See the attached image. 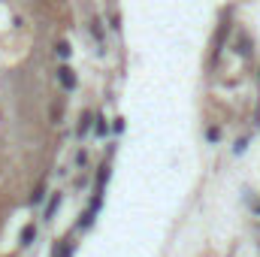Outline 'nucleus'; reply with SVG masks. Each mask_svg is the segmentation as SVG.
Returning <instances> with one entry per match:
<instances>
[{
	"mask_svg": "<svg viewBox=\"0 0 260 257\" xmlns=\"http://www.w3.org/2000/svg\"><path fill=\"white\" fill-rule=\"evenodd\" d=\"M70 52H73V49H70V43H67V40H61V43L55 46V55H58L61 61H67V58H70Z\"/></svg>",
	"mask_w": 260,
	"mask_h": 257,
	"instance_id": "423d86ee",
	"label": "nucleus"
},
{
	"mask_svg": "<svg viewBox=\"0 0 260 257\" xmlns=\"http://www.w3.org/2000/svg\"><path fill=\"white\" fill-rule=\"evenodd\" d=\"M58 82L64 85V91H73V88H76V76H73V70L67 64L58 67Z\"/></svg>",
	"mask_w": 260,
	"mask_h": 257,
	"instance_id": "f257e3e1",
	"label": "nucleus"
},
{
	"mask_svg": "<svg viewBox=\"0 0 260 257\" xmlns=\"http://www.w3.org/2000/svg\"><path fill=\"white\" fill-rule=\"evenodd\" d=\"M91 30H94L97 46H100V52H103V24H100V18H94V21H91Z\"/></svg>",
	"mask_w": 260,
	"mask_h": 257,
	"instance_id": "39448f33",
	"label": "nucleus"
},
{
	"mask_svg": "<svg viewBox=\"0 0 260 257\" xmlns=\"http://www.w3.org/2000/svg\"><path fill=\"white\" fill-rule=\"evenodd\" d=\"M94 133H97V136H106V133H109V121H106V115H97V118H94Z\"/></svg>",
	"mask_w": 260,
	"mask_h": 257,
	"instance_id": "7ed1b4c3",
	"label": "nucleus"
},
{
	"mask_svg": "<svg viewBox=\"0 0 260 257\" xmlns=\"http://www.w3.org/2000/svg\"><path fill=\"white\" fill-rule=\"evenodd\" d=\"M58 206H61V194L52 197V203H49V209H46V221H52V215L58 212Z\"/></svg>",
	"mask_w": 260,
	"mask_h": 257,
	"instance_id": "0eeeda50",
	"label": "nucleus"
},
{
	"mask_svg": "<svg viewBox=\"0 0 260 257\" xmlns=\"http://www.w3.org/2000/svg\"><path fill=\"white\" fill-rule=\"evenodd\" d=\"M46 185H40V188H37V191H34V197H30V203H43V197H46Z\"/></svg>",
	"mask_w": 260,
	"mask_h": 257,
	"instance_id": "6e6552de",
	"label": "nucleus"
},
{
	"mask_svg": "<svg viewBox=\"0 0 260 257\" xmlns=\"http://www.w3.org/2000/svg\"><path fill=\"white\" fill-rule=\"evenodd\" d=\"M112 127H115V133H121V130H124V118H115V124H112Z\"/></svg>",
	"mask_w": 260,
	"mask_h": 257,
	"instance_id": "9d476101",
	"label": "nucleus"
},
{
	"mask_svg": "<svg viewBox=\"0 0 260 257\" xmlns=\"http://www.w3.org/2000/svg\"><path fill=\"white\" fill-rule=\"evenodd\" d=\"M76 164H79V167H85V164H88V154H85V151H79V157H76Z\"/></svg>",
	"mask_w": 260,
	"mask_h": 257,
	"instance_id": "1a4fd4ad",
	"label": "nucleus"
},
{
	"mask_svg": "<svg viewBox=\"0 0 260 257\" xmlns=\"http://www.w3.org/2000/svg\"><path fill=\"white\" fill-rule=\"evenodd\" d=\"M254 212H257V215H260V203H257V206H254Z\"/></svg>",
	"mask_w": 260,
	"mask_h": 257,
	"instance_id": "9b49d317",
	"label": "nucleus"
},
{
	"mask_svg": "<svg viewBox=\"0 0 260 257\" xmlns=\"http://www.w3.org/2000/svg\"><path fill=\"white\" fill-rule=\"evenodd\" d=\"M34 239H37V227H34V224H27V227L21 230V245H30Z\"/></svg>",
	"mask_w": 260,
	"mask_h": 257,
	"instance_id": "20e7f679",
	"label": "nucleus"
},
{
	"mask_svg": "<svg viewBox=\"0 0 260 257\" xmlns=\"http://www.w3.org/2000/svg\"><path fill=\"white\" fill-rule=\"evenodd\" d=\"M94 118H97L94 112H85V115H82V121H79V127H76V133H79V136H85V133L91 130V121H94Z\"/></svg>",
	"mask_w": 260,
	"mask_h": 257,
	"instance_id": "f03ea898",
	"label": "nucleus"
}]
</instances>
